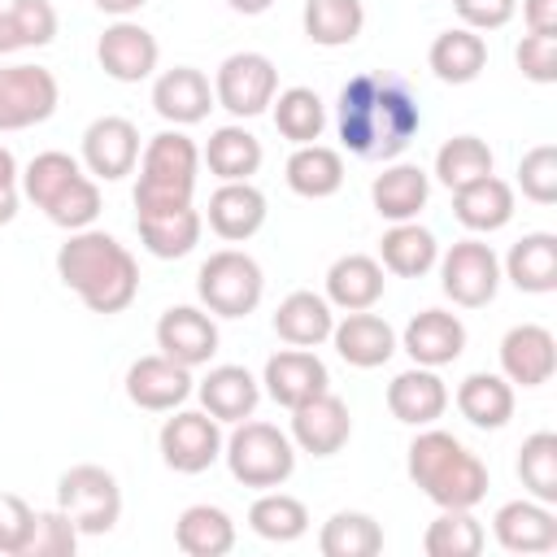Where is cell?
<instances>
[{"mask_svg": "<svg viewBox=\"0 0 557 557\" xmlns=\"http://www.w3.org/2000/svg\"><path fill=\"white\" fill-rule=\"evenodd\" d=\"M17 183H22V170H17L13 152L0 144V226L17 218V200H22V187Z\"/></svg>", "mask_w": 557, "mask_h": 557, "instance_id": "obj_53", "label": "cell"}, {"mask_svg": "<svg viewBox=\"0 0 557 557\" xmlns=\"http://www.w3.org/2000/svg\"><path fill=\"white\" fill-rule=\"evenodd\" d=\"M352 435V418H348V405L326 387L309 400H300L292 409V444L300 453H313V457H331L348 444Z\"/></svg>", "mask_w": 557, "mask_h": 557, "instance_id": "obj_15", "label": "cell"}, {"mask_svg": "<svg viewBox=\"0 0 557 557\" xmlns=\"http://www.w3.org/2000/svg\"><path fill=\"white\" fill-rule=\"evenodd\" d=\"M135 226H139V239L152 257L174 261V257H187L200 244L205 218L196 213V205H187V209H174V213H135Z\"/></svg>", "mask_w": 557, "mask_h": 557, "instance_id": "obj_35", "label": "cell"}, {"mask_svg": "<svg viewBox=\"0 0 557 557\" xmlns=\"http://www.w3.org/2000/svg\"><path fill=\"white\" fill-rule=\"evenodd\" d=\"M422 126V109L413 87L400 74L366 70L352 74L335 96V131L339 144L361 161L400 157Z\"/></svg>", "mask_w": 557, "mask_h": 557, "instance_id": "obj_1", "label": "cell"}, {"mask_svg": "<svg viewBox=\"0 0 557 557\" xmlns=\"http://www.w3.org/2000/svg\"><path fill=\"white\" fill-rule=\"evenodd\" d=\"M492 165H496V157H492V148H487L479 135H453V139H444L440 152H435V178H440L448 191H457V187H466V183L492 174Z\"/></svg>", "mask_w": 557, "mask_h": 557, "instance_id": "obj_43", "label": "cell"}, {"mask_svg": "<svg viewBox=\"0 0 557 557\" xmlns=\"http://www.w3.org/2000/svg\"><path fill=\"white\" fill-rule=\"evenodd\" d=\"M213 104H218L213 100V87H209V78L196 65H174V70L157 74V83H152V109L165 122H174V126L205 122Z\"/></svg>", "mask_w": 557, "mask_h": 557, "instance_id": "obj_21", "label": "cell"}, {"mask_svg": "<svg viewBox=\"0 0 557 557\" xmlns=\"http://www.w3.org/2000/svg\"><path fill=\"white\" fill-rule=\"evenodd\" d=\"M492 535L505 553H553L557 548V513L544 500H509L492 518Z\"/></svg>", "mask_w": 557, "mask_h": 557, "instance_id": "obj_20", "label": "cell"}, {"mask_svg": "<svg viewBox=\"0 0 557 557\" xmlns=\"http://www.w3.org/2000/svg\"><path fill=\"white\" fill-rule=\"evenodd\" d=\"M30 527H35V509L22 496L0 492V557H22Z\"/></svg>", "mask_w": 557, "mask_h": 557, "instance_id": "obj_51", "label": "cell"}, {"mask_svg": "<svg viewBox=\"0 0 557 557\" xmlns=\"http://www.w3.org/2000/svg\"><path fill=\"white\" fill-rule=\"evenodd\" d=\"M400 348L413 357V366H453L461 352H466V326L457 313L448 309H422L409 318L405 335H400Z\"/></svg>", "mask_w": 557, "mask_h": 557, "instance_id": "obj_17", "label": "cell"}, {"mask_svg": "<svg viewBox=\"0 0 557 557\" xmlns=\"http://www.w3.org/2000/svg\"><path fill=\"white\" fill-rule=\"evenodd\" d=\"M453 213L466 231H500L513 218V187L496 174H483L453 191Z\"/></svg>", "mask_w": 557, "mask_h": 557, "instance_id": "obj_32", "label": "cell"}, {"mask_svg": "<svg viewBox=\"0 0 557 557\" xmlns=\"http://www.w3.org/2000/svg\"><path fill=\"white\" fill-rule=\"evenodd\" d=\"M57 35L52 0H9L0 4V57L22 48H44Z\"/></svg>", "mask_w": 557, "mask_h": 557, "instance_id": "obj_39", "label": "cell"}, {"mask_svg": "<svg viewBox=\"0 0 557 557\" xmlns=\"http://www.w3.org/2000/svg\"><path fill=\"white\" fill-rule=\"evenodd\" d=\"M100 13H109V17H131V13H139L148 0H91Z\"/></svg>", "mask_w": 557, "mask_h": 557, "instance_id": "obj_55", "label": "cell"}, {"mask_svg": "<svg viewBox=\"0 0 557 557\" xmlns=\"http://www.w3.org/2000/svg\"><path fill=\"white\" fill-rule=\"evenodd\" d=\"M283 178L305 200H326L344 187V157L326 144H296V152L283 165Z\"/></svg>", "mask_w": 557, "mask_h": 557, "instance_id": "obj_31", "label": "cell"}, {"mask_svg": "<svg viewBox=\"0 0 557 557\" xmlns=\"http://www.w3.org/2000/svg\"><path fill=\"white\" fill-rule=\"evenodd\" d=\"M200 157H205L209 174H218L222 183H244L261 170V139L244 126H218Z\"/></svg>", "mask_w": 557, "mask_h": 557, "instance_id": "obj_37", "label": "cell"}, {"mask_svg": "<svg viewBox=\"0 0 557 557\" xmlns=\"http://www.w3.org/2000/svg\"><path fill=\"white\" fill-rule=\"evenodd\" d=\"M440 287L461 309H483L496 300L500 287V257L483 239H457L440 257Z\"/></svg>", "mask_w": 557, "mask_h": 557, "instance_id": "obj_9", "label": "cell"}, {"mask_svg": "<svg viewBox=\"0 0 557 557\" xmlns=\"http://www.w3.org/2000/svg\"><path fill=\"white\" fill-rule=\"evenodd\" d=\"M387 409H392V418L405 422V426H431V422L448 409V387H444V379H440L431 366L400 370V374L387 383Z\"/></svg>", "mask_w": 557, "mask_h": 557, "instance_id": "obj_23", "label": "cell"}, {"mask_svg": "<svg viewBox=\"0 0 557 557\" xmlns=\"http://www.w3.org/2000/svg\"><path fill=\"white\" fill-rule=\"evenodd\" d=\"M331 344H335V352H339L348 366L374 370V366H387V361H392V352H396V331H392L379 313L352 309V313H344V322L331 326Z\"/></svg>", "mask_w": 557, "mask_h": 557, "instance_id": "obj_22", "label": "cell"}, {"mask_svg": "<svg viewBox=\"0 0 557 557\" xmlns=\"http://www.w3.org/2000/svg\"><path fill=\"white\" fill-rule=\"evenodd\" d=\"M261 292H265V274L239 248L209 252V261L196 274V296L218 318H248L261 305Z\"/></svg>", "mask_w": 557, "mask_h": 557, "instance_id": "obj_6", "label": "cell"}, {"mask_svg": "<svg viewBox=\"0 0 557 557\" xmlns=\"http://www.w3.org/2000/svg\"><path fill=\"white\" fill-rule=\"evenodd\" d=\"M74 553H78V527L61 509H48V513L35 509V527L22 557H74Z\"/></svg>", "mask_w": 557, "mask_h": 557, "instance_id": "obj_48", "label": "cell"}, {"mask_svg": "<svg viewBox=\"0 0 557 557\" xmlns=\"http://www.w3.org/2000/svg\"><path fill=\"white\" fill-rule=\"evenodd\" d=\"M209 231L226 244H239V239H252L261 226H265V196L244 178V183H222L213 196H209Z\"/></svg>", "mask_w": 557, "mask_h": 557, "instance_id": "obj_24", "label": "cell"}, {"mask_svg": "<svg viewBox=\"0 0 557 557\" xmlns=\"http://www.w3.org/2000/svg\"><path fill=\"white\" fill-rule=\"evenodd\" d=\"M270 104H274V126L287 144H313L326 126V104L313 87H287Z\"/></svg>", "mask_w": 557, "mask_h": 557, "instance_id": "obj_42", "label": "cell"}, {"mask_svg": "<svg viewBox=\"0 0 557 557\" xmlns=\"http://www.w3.org/2000/svg\"><path fill=\"white\" fill-rule=\"evenodd\" d=\"M96 61L113 83H144L161 61V44L148 26H139L131 17H117L96 39Z\"/></svg>", "mask_w": 557, "mask_h": 557, "instance_id": "obj_12", "label": "cell"}, {"mask_svg": "<svg viewBox=\"0 0 557 557\" xmlns=\"http://www.w3.org/2000/svg\"><path fill=\"white\" fill-rule=\"evenodd\" d=\"M322 557H374L383 553V527L361 509H339L318 531Z\"/></svg>", "mask_w": 557, "mask_h": 557, "instance_id": "obj_40", "label": "cell"}, {"mask_svg": "<svg viewBox=\"0 0 557 557\" xmlns=\"http://www.w3.org/2000/svg\"><path fill=\"white\" fill-rule=\"evenodd\" d=\"M405 470L440 509H474L487 496V466L448 431H422L409 444Z\"/></svg>", "mask_w": 557, "mask_h": 557, "instance_id": "obj_3", "label": "cell"}, {"mask_svg": "<svg viewBox=\"0 0 557 557\" xmlns=\"http://www.w3.org/2000/svg\"><path fill=\"white\" fill-rule=\"evenodd\" d=\"M518 187L535 205H553L557 200V148L553 144H540V148L522 152V161H518Z\"/></svg>", "mask_w": 557, "mask_h": 557, "instance_id": "obj_49", "label": "cell"}, {"mask_svg": "<svg viewBox=\"0 0 557 557\" xmlns=\"http://www.w3.org/2000/svg\"><path fill=\"white\" fill-rule=\"evenodd\" d=\"M57 274L91 313H122L139 296V261L126 244L96 226L70 231L57 248Z\"/></svg>", "mask_w": 557, "mask_h": 557, "instance_id": "obj_2", "label": "cell"}, {"mask_svg": "<svg viewBox=\"0 0 557 557\" xmlns=\"http://www.w3.org/2000/svg\"><path fill=\"white\" fill-rule=\"evenodd\" d=\"M83 165L91 178H126L135 165H139V131L131 117H96L87 131H83Z\"/></svg>", "mask_w": 557, "mask_h": 557, "instance_id": "obj_13", "label": "cell"}, {"mask_svg": "<svg viewBox=\"0 0 557 557\" xmlns=\"http://www.w3.org/2000/svg\"><path fill=\"white\" fill-rule=\"evenodd\" d=\"M157 348L187 370L209 366L218 352V322L196 305H170L157 318Z\"/></svg>", "mask_w": 557, "mask_h": 557, "instance_id": "obj_14", "label": "cell"}, {"mask_svg": "<svg viewBox=\"0 0 557 557\" xmlns=\"http://www.w3.org/2000/svg\"><path fill=\"white\" fill-rule=\"evenodd\" d=\"M527 30L535 35H557V0H522Z\"/></svg>", "mask_w": 557, "mask_h": 557, "instance_id": "obj_54", "label": "cell"}, {"mask_svg": "<svg viewBox=\"0 0 557 557\" xmlns=\"http://www.w3.org/2000/svg\"><path fill=\"white\" fill-rule=\"evenodd\" d=\"M235 13H244V17H257V13H265L274 0H226Z\"/></svg>", "mask_w": 557, "mask_h": 557, "instance_id": "obj_56", "label": "cell"}, {"mask_svg": "<svg viewBox=\"0 0 557 557\" xmlns=\"http://www.w3.org/2000/svg\"><path fill=\"white\" fill-rule=\"evenodd\" d=\"M57 509L78 527V535H104L122 518V487L104 466H70L57 479Z\"/></svg>", "mask_w": 557, "mask_h": 557, "instance_id": "obj_7", "label": "cell"}, {"mask_svg": "<svg viewBox=\"0 0 557 557\" xmlns=\"http://www.w3.org/2000/svg\"><path fill=\"white\" fill-rule=\"evenodd\" d=\"M557 370V339L540 322H522L500 339V374L518 387H544Z\"/></svg>", "mask_w": 557, "mask_h": 557, "instance_id": "obj_16", "label": "cell"}, {"mask_svg": "<svg viewBox=\"0 0 557 557\" xmlns=\"http://www.w3.org/2000/svg\"><path fill=\"white\" fill-rule=\"evenodd\" d=\"M483 544H487L483 522L470 509H440V518L422 531L426 557H474L483 553Z\"/></svg>", "mask_w": 557, "mask_h": 557, "instance_id": "obj_41", "label": "cell"}, {"mask_svg": "<svg viewBox=\"0 0 557 557\" xmlns=\"http://www.w3.org/2000/svg\"><path fill=\"white\" fill-rule=\"evenodd\" d=\"M383 265L374 261V257H366V252H348V257H339V261H331V270H326V300L335 305V309H344V313H352V309H374L379 305V296H383Z\"/></svg>", "mask_w": 557, "mask_h": 557, "instance_id": "obj_28", "label": "cell"}, {"mask_svg": "<svg viewBox=\"0 0 557 557\" xmlns=\"http://www.w3.org/2000/svg\"><path fill=\"white\" fill-rule=\"evenodd\" d=\"M174 544L187 557H222L235 548V522L218 505H187L174 522Z\"/></svg>", "mask_w": 557, "mask_h": 557, "instance_id": "obj_34", "label": "cell"}, {"mask_svg": "<svg viewBox=\"0 0 557 557\" xmlns=\"http://www.w3.org/2000/svg\"><path fill=\"white\" fill-rule=\"evenodd\" d=\"M426 65L440 83H453V87H466L474 83L483 70H487V44L479 30L470 26H453V30H440L431 39V52H426Z\"/></svg>", "mask_w": 557, "mask_h": 557, "instance_id": "obj_25", "label": "cell"}, {"mask_svg": "<svg viewBox=\"0 0 557 557\" xmlns=\"http://www.w3.org/2000/svg\"><path fill=\"white\" fill-rule=\"evenodd\" d=\"M44 213H48V222H57L65 231H87L100 218V187H96V178L91 174H78Z\"/></svg>", "mask_w": 557, "mask_h": 557, "instance_id": "obj_47", "label": "cell"}, {"mask_svg": "<svg viewBox=\"0 0 557 557\" xmlns=\"http://www.w3.org/2000/svg\"><path fill=\"white\" fill-rule=\"evenodd\" d=\"M300 26L318 48H348L366 26V9L361 0H305Z\"/></svg>", "mask_w": 557, "mask_h": 557, "instance_id": "obj_38", "label": "cell"}, {"mask_svg": "<svg viewBox=\"0 0 557 557\" xmlns=\"http://www.w3.org/2000/svg\"><path fill=\"white\" fill-rule=\"evenodd\" d=\"M248 527L261 535V540H274V544H292L309 531V509L305 500L287 496V492H265L252 500L248 509Z\"/></svg>", "mask_w": 557, "mask_h": 557, "instance_id": "obj_44", "label": "cell"}, {"mask_svg": "<svg viewBox=\"0 0 557 557\" xmlns=\"http://www.w3.org/2000/svg\"><path fill=\"white\" fill-rule=\"evenodd\" d=\"M78 174H83V165H78L70 152L48 148V152L30 157V165L22 170V191H26V200H30L35 209H48V205H52Z\"/></svg>", "mask_w": 557, "mask_h": 557, "instance_id": "obj_45", "label": "cell"}, {"mask_svg": "<svg viewBox=\"0 0 557 557\" xmlns=\"http://www.w3.org/2000/svg\"><path fill=\"white\" fill-rule=\"evenodd\" d=\"M126 396H131V405H139L148 413H165V409H174L191 396V370L170 361L165 352L139 357L126 370Z\"/></svg>", "mask_w": 557, "mask_h": 557, "instance_id": "obj_19", "label": "cell"}, {"mask_svg": "<svg viewBox=\"0 0 557 557\" xmlns=\"http://www.w3.org/2000/svg\"><path fill=\"white\" fill-rule=\"evenodd\" d=\"M435 261H440V244L418 222H392V231L379 239V265L400 274V278H418Z\"/></svg>", "mask_w": 557, "mask_h": 557, "instance_id": "obj_36", "label": "cell"}, {"mask_svg": "<svg viewBox=\"0 0 557 557\" xmlns=\"http://www.w3.org/2000/svg\"><path fill=\"white\" fill-rule=\"evenodd\" d=\"M457 409L479 431H500L513 418V383L505 374L474 370L457 383Z\"/></svg>", "mask_w": 557, "mask_h": 557, "instance_id": "obj_29", "label": "cell"}, {"mask_svg": "<svg viewBox=\"0 0 557 557\" xmlns=\"http://www.w3.org/2000/svg\"><path fill=\"white\" fill-rule=\"evenodd\" d=\"M426 196H431V178L422 165H387L370 183V205L387 222H413L426 209Z\"/></svg>", "mask_w": 557, "mask_h": 557, "instance_id": "obj_26", "label": "cell"}, {"mask_svg": "<svg viewBox=\"0 0 557 557\" xmlns=\"http://www.w3.org/2000/svg\"><path fill=\"white\" fill-rule=\"evenodd\" d=\"M157 444H161V461L170 470L200 474V470H209L222 457V426L205 409H183V413L165 418Z\"/></svg>", "mask_w": 557, "mask_h": 557, "instance_id": "obj_11", "label": "cell"}, {"mask_svg": "<svg viewBox=\"0 0 557 557\" xmlns=\"http://www.w3.org/2000/svg\"><path fill=\"white\" fill-rule=\"evenodd\" d=\"M61 87L44 65H0V131H26L57 113Z\"/></svg>", "mask_w": 557, "mask_h": 557, "instance_id": "obj_10", "label": "cell"}, {"mask_svg": "<svg viewBox=\"0 0 557 557\" xmlns=\"http://www.w3.org/2000/svg\"><path fill=\"white\" fill-rule=\"evenodd\" d=\"M261 383H265V396H270L274 405L296 409L300 400L326 392L331 374H326L322 357H313L309 348H283V352H274V357L265 361Z\"/></svg>", "mask_w": 557, "mask_h": 557, "instance_id": "obj_18", "label": "cell"}, {"mask_svg": "<svg viewBox=\"0 0 557 557\" xmlns=\"http://www.w3.org/2000/svg\"><path fill=\"white\" fill-rule=\"evenodd\" d=\"M200 170V148L183 131H161L148 139L139 157V183H135V213H174L191 205Z\"/></svg>", "mask_w": 557, "mask_h": 557, "instance_id": "obj_4", "label": "cell"}, {"mask_svg": "<svg viewBox=\"0 0 557 557\" xmlns=\"http://www.w3.org/2000/svg\"><path fill=\"white\" fill-rule=\"evenodd\" d=\"M278 96V70L265 52H231L213 74V100L231 117H257Z\"/></svg>", "mask_w": 557, "mask_h": 557, "instance_id": "obj_8", "label": "cell"}, {"mask_svg": "<svg viewBox=\"0 0 557 557\" xmlns=\"http://www.w3.org/2000/svg\"><path fill=\"white\" fill-rule=\"evenodd\" d=\"M453 9L470 30H500L518 13V0H453Z\"/></svg>", "mask_w": 557, "mask_h": 557, "instance_id": "obj_52", "label": "cell"}, {"mask_svg": "<svg viewBox=\"0 0 557 557\" xmlns=\"http://www.w3.org/2000/svg\"><path fill=\"white\" fill-rule=\"evenodd\" d=\"M222 457L235 483L244 487H283L296 470L292 435H283L270 422H235L231 440H222Z\"/></svg>", "mask_w": 557, "mask_h": 557, "instance_id": "obj_5", "label": "cell"}, {"mask_svg": "<svg viewBox=\"0 0 557 557\" xmlns=\"http://www.w3.org/2000/svg\"><path fill=\"white\" fill-rule=\"evenodd\" d=\"M331 326H335L331 300L318 292H292L274 309V335L292 348H313V344L331 339Z\"/></svg>", "mask_w": 557, "mask_h": 557, "instance_id": "obj_30", "label": "cell"}, {"mask_svg": "<svg viewBox=\"0 0 557 557\" xmlns=\"http://www.w3.org/2000/svg\"><path fill=\"white\" fill-rule=\"evenodd\" d=\"M505 278L518 287V292H531V296H544L557 287V235L548 231H531L522 235L509 257H505Z\"/></svg>", "mask_w": 557, "mask_h": 557, "instance_id": "obj_33", "label": "cell"}, {"mask_svg": "<svg viewBox=\"0 0 557 557\" xmlns=\"http://www.w3.org/2000/svg\"><path fill=\"white\" fill-rule=\"evenodd\" d=\"M513 61L522 70V78L531 83H557V35H522V44L513 48Z\"/></svg>", "mask_w": 557, "mask_h": 557, "instance_id": "obj_50", "label": "cell"}, {"mask_svg": "<svg viewBox=\"0 0 557 557\" xmlns=\"http://www.w3.org/2000/svg\"><path fill=\"white\" fill-rule=\"evenodd\" d=\"M518 479L535 500H544V505L557 500V435L553 431H535V435L522 440Z\"/></svg>", "mask_w": 557, "mask_h": 557, "instance_id": "obj_46", "label": "cell"}, {"mask_svg": "<svg viewBox=\"0 0 557 557\" xmlns=\"http://www.w3.org/2000/svg\"><path fill=\"white\" fill-rule=\"evenodd\" d=\"M205 413H213L218 422H244L252 418L257 400H261V383L244 370V366H213L200 387H196Z\"/></svg>", "mask_w": 557, "mask_h": 557, "instance_id": "obj_27", "label": "cell"}]
</instances>
